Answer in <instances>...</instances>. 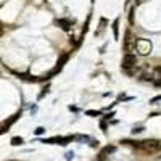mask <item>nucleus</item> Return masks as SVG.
Listing matches in <instances>:
<instances>
[{
	"instance_id": "3",
	"label": "nucleus",
	"mask_w": 161,
	"mask_h": 161,
	"mask_svg": "<svg viewBox=\"0 0 161 161\" xmlns=\"http://www.w3.org/2000/svg\"><path fill=\"white\" fill-rule=\"evenodd\" d=\"M136 37H134L129 31L126 32V37H124V44H123V47H124V52H127V53H132V52H136Z\"/></svg>"
},
{
	"instance_id": "6",
	"label": "nucleus",
	"mask_w": 161,
	"mask_h": 161,
	"mask_svg": "<svg viewBox=\"0 0 161 161\" xmlns=\"http://www.w3.org/2000/svg\"><path fill=\"white\" fill-rule=\"evenodd\" d=\"M153 77H156V84H159V80H161V66H158V68H155Z\"/></svg>"
},
{
	"instance_id": "8",
	"label": "nucleus",
	"mask_w": 161,
	"mask_h": 161,
	"mask_svg": "<svg viewBox=\"0 0 161 161\" xmlns=\"http://www.w3.org/2000/svg\"><path fill=\"white\" fill-rule=\"evenodd\" d=\"M11 143H13V145H19V143H23V139H21V137H15V139L11 140Z\"/></svg>"
},
{
	"instance_id": "1",
	"label": "nucleus",
	"mask_w": 161,
	"mask_h": 161,
	"mask_svg": "<svg viewBox=\"0 0 161 161\" xmlns=\"http://www.w3.org/2000/svg\"><path fill=\"white\" fill-rule=\"evenodd\" d=\"M134 147L145 155H153L156 152H161V143L158 140H140L137 143H134Z\"/></svg>"
},
{
	"instance_id": "7",
	"label": "nucleus",
	"mask_w": 161,
	"mask_h": 161,
	"mask_svg": "<svg viewBox=\"0 0 161 161\" xmlns=\"http://www.w3.org/2000/svg\"><path fill=\"white\" fill-rule=\"evenodd\" d=\"M118 23H119L118 19L113 23V32H114V37H116V39H118Z\"/></svg>"
},
{
	"instance_id": "4",
	"label": "nucleus",
	"mask_w": 161,
	"mask_h": 161,
	"mask_svg": "<svg viewBox=\"0 0 161 161\" xmlns=\"http://www.w3.org/2000/svg\"><path fill=\"white\" fill-rule=\"evenodd\" d=\"M136 50H139L142 55H148L150 50H152V44L148 42V40L137 39V40H136Z\"/></svg>"
},
{
	"instance_id": "11",
	"label": "nucleus",
	"mask_w": 161,
	"mask_h": 161,
	"mask_svg": "<svg viewBox=\"0 0 161 161\" xmlns=\"http://www.w3.org/2000/svg\"><path fill=\"white\" fill-rule=\"evenodd\" d=\"M145 2H147V0H137L136 3H137V5H142V3H145Z\"/></svg>"
},
{
	"instance_id": "9",
	"label": "nucleus",
	"mask_w": 161,
	"mask_h": 161,
	"mask_svg": "<svg viewBox=\"0 0 161 161\" xmlns=\"http://www.w3.org/2000/svg\"><path fill=\"white\" fill-rule=\"evenodd\" d=\"M87 114H89V116H100V111H93V110H90V111H87Z\"/></svg>"
},
{
	"instance_id": "12",
	"label": "nucleus",
	"mask_w": 161,
	"mask_h": 161,
	"mask_svg": "<svg viewBox=\"0 0 161 161\" xmlns=\"http://www.w3.org/2000/svg\"><path fill=\"white\" fill-rule=\"evenodd\" d=\"M158 100H161V95H159V97H155V98L152 100V103H155V102H158Z\"/></svg>"
},
{
	"instance_id": "5",
	"label": "nucleus",
	"mask_w": 161,
	"mask_h": 161,
	"mask_svg": "<svg viewBox=\"0 0 161 161\" xmlns=\"http://www.w3.org/2000/svg\"><path fill=\"white\" fill-rule=\"evenodd\" d=\"M57 24L60 26L61 29H64V31H69L71 29V21L69 19H57Z\"/></svg>"
},
{
	"instance_id": "2",
	"label": "nucleus",
	"mask_w": 161,
	"mask_h": 161,
	"mask_svg": "<svg viewBox=\"0 0 161 161\" xmlns=\"http://www.w3.org/2000/svg\"><path fill=\"white\" fill-rule=\"evenodd\" d=\"M136 64H137V58H136V55H134V53H126L124 55V58H123V69L124 71H130L132 68H136Z\"/></svg>"
},
{
	"instance_id": "10",
	"label": "nucleus",
	"mask_w": 161,
	"mask_h": 161,
	"mask_svg": "<svg viewBox=\"0 0 161 161\" xmlns=\"http://www.w3.org/2000/svg\"><path fill=\"white\" fill-rule=\"evenodd\" d=\"M42 132H44V127H39V129L36 130V134H42Z\"/></svg>"
},
{
	"instance_id": "13",
	"label": "nucleus",
	"mask_w": 161,
	"mask_h": 161,
	"mask_svg": "<svg viewBox=\"0 0 161 161\" xmlns=\"http://www.w3.org/2000/svg\"><path fill=\"white\" fill-rule=\"evenodd\" d=\"M0 36H2V29H0Z\"/></svg>"
}]
</instances>
